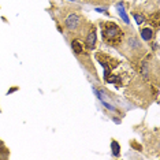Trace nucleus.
<instances>
[{
    "label": "nucleus",
    "instance_id": "nucleus-12",
    "mask_svg": "<svg viewBox=\"0 0 160 160\" xmlns=\"http://www.w3.org/2000/svg\"><path fill=\"white\" fill-rule=\"evenodd\" d=\"M7 155H8V149H7L4 145H3L2 141H0V159H2V158H6Z\"/></svg>",
    "mask_w": 160,
    "mask_h": 160
},
{
    "label": "nucleus",
    "instance_id": "nucleus-3",
    "mask_svg": "<svg viewBox=\"0 0 160 160\" xmlns=\"http://www.w3.org/2000/svg\"><path fill=\"white\" fill-rule=\"evenodd\" d=\"M96 59L100 62V64L105 68H108V70H112V68H115L116 66H118V60H115L114 58L111 56H105V55H101V53H99V55L96 56Z\"/></svg>",
    "mask_w": 160,
    "mask_h": 160
},
{
    "label": "nucleus",
    "instance_id": "nucleus-5",
    "mask_svg": "<svg viewBox=\"0 0 160 160\" xmlns=\"http://www.w3.org/2000/svg\"><path fill=\"white\" fill-rule=\"evenodd\" d=\"M127 47H129V49H132L133 52H144L142 45H141L140 40H138L136 36H132V37L127 40Z\"/></svg>",
    "mask_w": 160,
    "mask_h": 160
},
{
    "label": "nucleus",
    "instance_id": "nucleus-11",
    "mask_svg": "<svg viewBox=\"0 0 160 160\" xmlns=\"http://www.w3.org/2000/svg\"><path fill=\"white\" fill-rule=\"evenodd\" d=\"M105 81H107L108 83H116V86L119 85V83H121V78L118 77V75H108L107 78H105Z\"/></svg>",
    "mask_w": 160,
    "mask_h": 160
},
{
    "label": "nucleus",
    "instance_id": "nucleus-4",
    "mask_svg": "<svg viewBox=\"0 0 160 160\" xmlns=\"http://www.w3.org/2000/svg\"><path fill=\"white\" fill-rule=\"evenodd\" d=\"M96 44H97V34H96V29L92 28L90 32L86 36V40H85V45L88 49H94L96 48Z\"/></svg>",
    "mask_w": 160,
    "mask_h": 160
},
{
    "label": "nucleus",
    "instance_id": "nucleus-2",
    "mask_svg": "<svg viewBox=\"0 0 160 160\" xmlns=\"http://www.w3.org/2000/svg\"><path fill=\"white\" fill-rule=\"evenodd\" d=\"M64 25L70 32H75L81 25V17L77 15V14H70L64 21Z\"/></svg>",
    "mask_w": 160,
    "mask_h": 160
},
{
    "label": "nucleus",
    "instance_id": "nucleus-6",
    "mask_svg": "<svg viewBox=\"0 0 160 160\" xmlns=\"http://www.w3.org/2000/svg\"><path fill=\"white\" fill-rule=\"evenodd\" d=\"M141 37H142L145 41H151L153 38V30L151 28H145L141 30Z\"/></svg>",
    "mask_w": 160,
    "mask_h": 160
},
{
    "label": "nucleus",
    "instance_id": "nucleus-7",
    "mask_svg": "<svg viewBox=\"0 0 160 160\" xmlns=\"http://www.w3.org/2000/svg\"><path fill=\"white\" fill-rule=\"evenodd\" d=\"M71 48L72 51H74L77 55H81V53L83 52V48H82V45H81V42L78 41V40H72V42H71Z\"/></svg>",
    "mask_w": 160,
    "mask_h": 160
},
{
    "label": "nucleus",
    "instance_id": "nucleus-10",
    "mask_svg": "<svg viewBox=\"0 0 160 160\" xmlns=\"http://www.w3.org/2000/svg\"><path fill=\"white\" fill-rule=\"evenodd\" d=\"M111 149H112V155L119 156V153H121V145L116 142V141H112L111 142Z\"/></svg>",
    "mask_w": 160,
    "mask_h": 160
},
{
    "label": "nucleus",
    "instance_id": "nucleus-14",
    "mask_svg": "<svg viewBox=\"0 0 160 160\" xmlns=\"http://www.w3.org/2000/svg\"><path fill=\"white\" fill-rule=\"evenodd\" d=\"M152 48H153V51L158 49V42H153V45H152Z\"/></svg>",
    "mask_w": 160,
    "mask_h": 160
},
{
    "label": "nucleus",
    "instance_id": "nucleus-9",
    "mask_svg": "<svg viewBox=\"0 0 160 160\" xmlns=\"http://www.w3.org/2000/svg\"><path fill=\"white\" fill-rule=\"evenodd\" d=\"M151 25L155 29L160 28V19H159V12H155L153 15H151Z\"/></svg>",
    "mask_w": 160,
    "mask_h": 160
},
{
    "label": "nucleus",
    "instance_id": "nucleus-1",
    "mask_svg": "<svg viewBox=\"0 0 160 160\" xmlns=\"http://www.w3.org/2000/svg\"><path fill=\"white\" fill-rule=\"evenodd\" d=\"M103 26H104V29H103L104 41L110 45H115V47L119 45V42H121L123 38L122 29L114 22H105Z\"/></svg>",
    "mask_w": 160,
    "mask_h": 160
},
{
    "label": "nucleus",
    "instance_id": "nucleus-15",
    "mask_svg": "<svg viewBox=\"0 0 160 160\" xmlns=\"http://www.w3.org/2000/svg\"><path fill=\"white\" fill-rule=\"evenodd\" d=\"M68 2H72V0H68Z\"/></svg>",
    "mask_w": 160,
    "mask_h": 160
},
{
    "label": "nucleus",
    "instance_id": "nucleus-13",
    "mask_svg": "<svg viewBox=\"0 0 160 160\" xmlns=\"http://www.w3.org/2000/svg\"><path fill=\"white\" fill-rule=\"evenodd\" d=\"M134 18H136V22L138 23V25H141V23H144V21H145V18H144V15H138V14H134Z\"/></svg>",
    "mask_w": 160,
    "mask_h": 160
},
{
    "label": "nucleus",
    "instance_id": "nucleus-8",
    "mask_svg": "<svg viewBox=\"0 0 160 160\" xmlns=\"http://www.w3.org/2000/svg\"><path fill=\"white\" fill-rule=\"evenodd\" d=\"M118 14L121 15V18L123 19V22H126V23H129V22H130L129 17H127V14H126V11H125V8H123V3H119V4H118Z\"/></svg>",
    "mask_w": 160,
    "mask_h": 160
}]
</instances>
